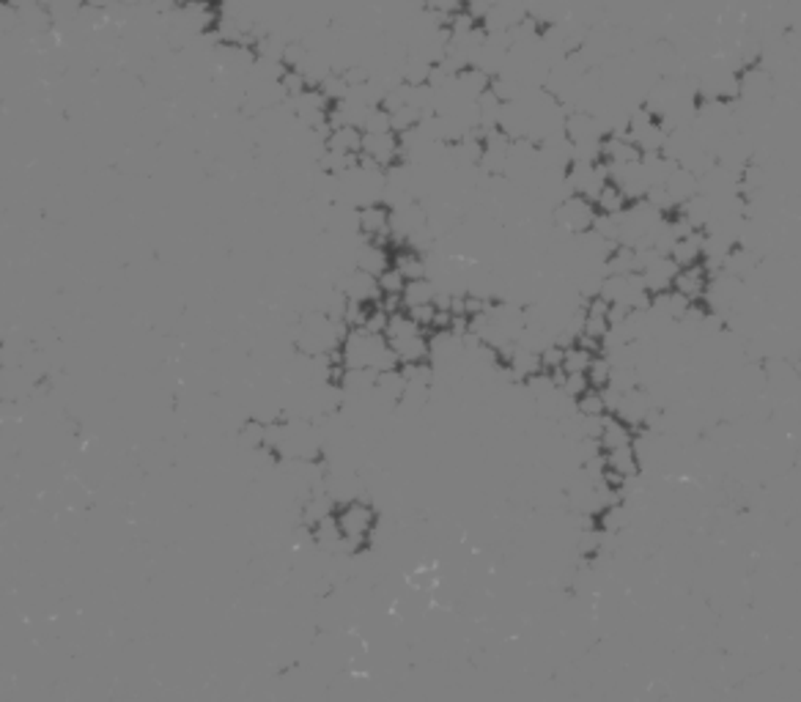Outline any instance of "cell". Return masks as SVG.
<instances>
[{"label": "cell", "instance_id": "cell-11", "mask_svg": "<svg viewBox=\"0 0 801 702\" xmlns=\"http://www.w3.org/2000/svg\"><path fill=\"white\" fill-rule=\"evenodd\" d=\"M593 351L582 348L580 343H573L563 351V373H588L590 363H593Z\"/></svg>", "mask_w": 801, "mask_h": 702}, {"label": "cell", "instance_id": "cell-5", "mask_svg": "<svg viewBox=\"0 0 801 702\" xmlns=\"http://www.w3.org/2000/svg\"><path fill=\"white\" fill-rule=\"evenodd\" d=\"M392 263V250L376 242H368L360 236V244L354 250V270H360L371 278H379Z\"/></svg>", "mask_w": 801, "mask_h": 702}, {"label": "cell", "instance_id": "cell-1", "mask_svg": "<svg viewBox=\"0 0 801 702\" xmlns=\"http://www.w3.org/2000/svg\"><path fill=\"white\" fill-rule=\"evenodd\" d=\"M332 518H335L338 533L343 538V549L360 552V549L371 546V538L379 524V513L371 502H366V500L340 502V505H335Z\"/></svg>", "mask_w": 801, "mask_h": 702}, {"label": "cell", "instance_id": "cell-3", "mask_svg": "<svg viewBox=\"0 0 801 702\" xmlns=\"http://www.w3.org/2000/svg\"><path fill=\"white\" fill-rule=\"evenodd\" d=\"M711 278H714V272L708 270V263H694V267H686V270H678V278L673 283V291H678L681 296H686L692 304H702L705 302V294H708V286H711Z\"/></svg>", "mask_w": 801, "mask_h": 702}, {"label": "cell", "instance_id": "cell-10", "mask_svg": "<svg viewBox=\"0 0 801 702\" xmlns=\"http://www.w3.org/2000/svg\"><path fill=\"white\" fill-rule=\"evenodd\" d=\"M434 299H436V286L428 278L407 283L404 294H400L404 311H412V307H423V304H434Z\"/></svg>", "mask_w": 801, "mask_h": 702}, {"label": "cell", "instance_id": "cell-9", "mask_svg": "<svg viewBox=\"0 0 801 702\" xmlns=\"http://www.w3.org/2000/svg\"><path fill=\"white\" fill-rule=\"evenodd\" d=\"M629 206H632V201L626 198V193H623L612 179L601 187V193L596 198V211L604 214V217H623Z\"/></svg>", "mask_w": 801, "mask_h": 702}, {"label": "cell", "instance_id": "cell-4", "mask_svg": "<svg viewBox=\"0 0 801 702\" xmlns=\"http://www.w3.org/2000/svg\"><path fill=\"white\" fill-rule=\"evenodd\" d=\"M640 278H642L648 294H650V296H659V294H664V291H670V288H673V283H676V278H678V267H676V263H673L670 258H667V255H656L653 261H648L645 267H642Z\"/></svg>", "mask_w": 801, "mask_h": 702}, {"label": "cell", "instance_id": "cell-6", "mask_svg": "<svg viewBox=\"0 0 801 702\" xmlns=\"http://www.w3.org/2000/svg\"><path fill=\"white\" fill-rule=\"evenodd\" d=\"M392 267L404 275L407 283L428 278V258L423 253H418L415 247H409V244H400V247L392 250Z\"/></svg>", "mask_w": 801, "mask_h": 702}, {"label": "cell", "instance_id": "cell-7", "mask_svg": "<svg viewBox=\"0 0 801 702\" xmlns=\"http://www.w3.org/2000/svg\"><path fill=\"white\" fill-rule=\"evenodd\" d=\"M670 261L676 263L678 270L694 267V263L705 261V234L702 231H692L689 236L678 239L670 250Z\"/></svg>", "mask_w": 801, "mask_h": 702}, {"label": "cell", "instance_id": "cell-2", "mask_svg": "<svg viewBox=\"0 0 801 702\" xmlns=\"http://www.w3.org/2000/svg\"><path fill=\"white\" fill-rule=\"evenodd\" d=\"M596 217H599V211H596L593 201H588L582 195H571L552 209V226L568 236H585L593 231Z\"/></svg>", "mask_w": 801, "mask_h": 702}, {"label": "cell", "instance_id": "cell-12", "mask_svg": "<svg viewBox=\"0 0 801 702\" xmlns=\"http://www.w3.org/2000/svg\"><path fill=\"white\" fill-rule=\"evenodd\" d=\"M376 286H379V294L382 296H400V294H404V288H407V280L390 263V267L376 278Z\"/></svg>", "mask_w": 801, "mask_h": 702}, {"label": "cell", "instance_id": "cell-8", "mask_svg": "<svg viewBox=\"0 0 801 702\" xmlns=\"http://www.w3.org/2000/svg\"><path fill=\"white\" fill-rule=\"evenodd\" d=\"M664 190H667V195L673 198V203L681 209L686 201H692L694 195H700V179L694 173H689L686 167H678L670 179H667V184H664Z\"/></svg>", "mask_w": 801, "mask_h": 702}]
</instances>
